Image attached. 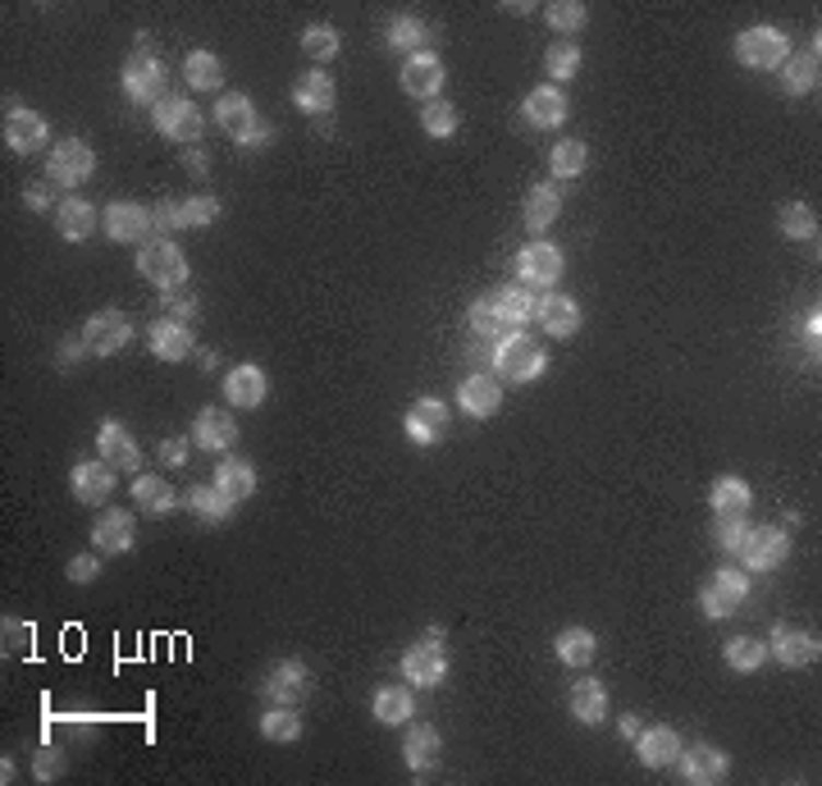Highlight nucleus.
<instances>
[{
  "label": "nucleus",
  "instance_id": "cd10ccee",
  "mask_svg": "<svg viewBox=\"0 0 822 786\" xmlns=\"http://www.w3.org/2000/svg\"><path fill=\"white\" fill-rule=\"evenodd\" d=\"M293 101H297V110H306V115H329L333 101H339V87H333V79L325 69H312V73H302V79H297Z\"/></svg>",
  "mask_w": 822,
  "mask_h": 786
},
{
  "label": "nucleus",
  "instance_id": "a18cd8bd",
  "mask_svg": "<svg viewBox=\"0 0 822 786\" xmlns=\"http://www.w3.org/2000/svg\"><path fill=\"white\" fill-rule=\"evenodd\" d=\"M723 658H727V668H736V672H759L767 664V645L754 641V636H736V641H727Z\"/></svg>",
  "mask_w": 822,
  "mask_h": 786
},
{
  "label": "nucleus",
  "instance_id": "ea45409f",
  "mask_svg": "<svg viewBox=\"0 0 822 786\" xmlns=\"http://www.w3.org/2000/svg\"><path fill=\"white\" fill-rule=\"evenodd\" d=\"M215 490H220L228 503L247 498V494L256 490V471H251V462H247V458H224V462L215 467Z\"/></svg>",
  "mask_w": 822,
  "mask_h": 786
},
{
  "label": "nucleus",
  "instance_id": "bb28decb",
  "mask_svg": "<svg viewBox=\"0 0 822 786\" xmlns=\"http://www.w3.org/2000/svg\"><path fill=\"white\" fill-rule=\"evenodd\" d=\"M767 654H777V664H786V668H809L818 658V636H809L800 626H777Z\"/></svg>",
  "mask_w": 822,
  "mask_h": 786
},
{
  "label": "nucleus",
  "instance_id": "603ef678",
  "mask_svg": "<svg viewBox=\"0 0 822 786\" xmlns=\"http://www.w3.org/2000/svg\"><path fill=\"white\" fill-rule=\"evenodd\" d=\"M339 28H325V23H316V28H306L302 33V50H306V56H312L316 64H325V60H333V56H339Z\"/></svg>",
  "mask_w": 822,
  "mask_h": 786
},
{
  "label": "nucleus",
  "instance_id": "20e7f679",
  "mask_svg": "<svg viewBox=\"0 0 822 786\" xmlns=\"http://www.w3.org/2000/svg\"><path fill=\"white\" fill-rule=\"evenodd\" d=\"M96 169V151L83 142V138H64L50 146V161H46V179L56 188H79L92 179Z\"/></svg>",
  "mask_w": 822,
  "mask_h": 786
},
{
  "label": "nucleus",
  "instance_id": "393cba45",
  "mask_svg": "<svg viewBox=\"0 0 822 786\" xmlns=\"http://www.w3.org/2000/svg\"><path fill=\"white\" fill-rule=\"evenodd\" d=\"M69 490L79 503H106L115 494V467L106 462H79L69 471Z\"/></svg>",
  "mask_w": 822,
  "mask_h": 786
},
{
  "label": "nucleus",
  "instance_id": "c03bdc74",
  "mask_svg": "<svg viewBox=\"0 0 822 786\" xmlns=\"http://www.w3.org/2000/svg\"><path fill=\"white\" fill-rule=\"evenodd\" d=\"M375 723H384V727H402V723H411V691H402V687H384V691H375Z\"/></svg>",
  "mask_w": 822,
  "mask_h": 786
},
{
  "label": "nucleus",
  "instance_id": "9b49d317",
  "mask_svg": "<svg viewBox=\"0 0 822 786\" xmlns=\"http://www.w3.org/2000/svg\"><path fill=\"white\" fill-rule=\"evenodd\" d=\"M398 83L407 96H421V101H434L444 92V60L434 56V50H416V56L402 60V73Z\"/></svg>",
  "mask_w": 822,
  "mask_h": 786
},
{
  "label": "nucleus",
  "instance_id": "473e14b6",
  "mask_svg": "<svg viewBox=\"0 0 822 786\" xmlns=\"http://www.w3.org/2000/svg\"><path fill=\"white\" fill-rule=\"evenodd\" d=\"M56 230H60L69 243L92 238V230H96V207H92V201H83V197H64L60 207H56Z\"/></svg>",
  "mask_w": 822,
  "mask_h": 786
},
{
  "label": "nucleus",
  "instance_id": "412c9836",
  "mask_svg": "<svg viewBox=\"0 0 822 786\" xmlns=\"http://www.w3.org/2000/svg\"><path fill=\"white\" fill-rule=\"evenodd\" d=\"M101 230H106L115 243H138L151 230V211L138 207V201H110V207L101 211Z\"/></svg>",
  "mask_w": 822,
  "mask_h": 786
},
{
  "label": "nucleus",
  "instance_id": "1a4fd4ad",
  "mask_svg": "<svg viewBox=\"0 0 822 786\" xmlns=\"http://www.w3.org/2000/svg\"><path fill=\"white\" fill-rule=\"evenodd\" d=\"M128 339H133V325H128L124 312H96L83 325V348L92 357H115L119 348H128Z\"/></svg>",
  "mask_w": 822,
  "mask_h": 786
},
{
  "label": "nucleus",
  "instance_id": "e2e57ef3",
  "mask_svg": "<svg viewBox=\"0 0 822 786\" xmlns=\"http://www.w3.org/2000/svg\"><path fill=\"white\" fill-rule=\"evenodd\" d=\"M616 731H622L626 741H635V737H639V731H645V727H639V718H631V714H626V718H622V727H616Z\"/></svg>",
  "mask_w": 822,
  "mask_h": 786
},
{
  "label": "nucleus",
  "instance_id": "4c0bfd02",
  "mask_svg": "<svg viewBox=\"0 0 822 786\" xmlns=\"http://www.w3.org/2000/svg\"><path fill=\"white\" fill-rule=\"evenodd\" d=\"M639 764H649V769H662V764H677V754H681V737L672 727H649V731H639Z\"/></svg>",
  "mask_w": 822,
  "mask_h": 786
},
{
  "label": "nucleus",
  "instance_id": "3c124183",
  "mask_svg": "<svg viewBox=\"0 0 822 786\" xmlns=\"http://www.w3.org/2000/svg\"><path fill=\"white\" fill-rule=\"evenodd\" d=\"M457 110H453V101H425V110H421V129L430 133V138H453L457 133Z\"/></svg>",
  "mask_w": 822,
  "mask_h": 786
},
{
  "label": "nucleus",
  "instance_id": "2eb2a0df",
  "mask_svg": "<svg viewBox=\"0 0 822 786\" xmlns=\"http://www.w3.org/2000/svg\"><path fill=\"white\" fill-rule=\"evenodd\" d=\"M677 764H681V777H685V782H695V786H713V782H723V777H727L731 759H727V750H723V746H708V741H700V746H690V750L681 746Z\"/></svg>",
  "mask_w": 822,
  "mask_h": 786
},
{
  "label": "nucleus",
  "instance_id": "0eeeda50",
  "mask_svg": "<svg viewBox=\"0 0 822 786\" xmlns=\"http://www.w3.org/2000/svg\"><path fill=\"white\" fill-rule=\"evenodd\" d=\"M220 220V197H188V201H161L151 211V224L156 230H201V224H215Z\"/></svg>",
  "mask_w": 822,
  "mask_h": 786
},
{
  "label": "nucleus",
  "instance_id": "a878e982",
  "mask_svg": "<svg viewBox=\"0 0 822 786\" xmlns=\"http://www.w3.org/2000/svg\"><path fill=\"white\" fill-rule=\"evenodd\" d=\"M457 402H461V412H471V417H494L503 408V385L494 375H467L461 379V389H457Z\"/></svg>",
  "mask_w": 822,
  "mask_h": 786
},
{
  "label": "nucleus",
  "instance_id": "4be33fe9",
  "mask_svg": "<svg viewBox=\"0 0 822 786\" xmlns=\"http://www.w3.org/2000/svg\"><path fill=\"white\" fill-rule=\"evenodd\" d=\"M224 394H228V408H261L266 394H270V375L261 366L243 362L224 375Z\"/></svg>",
  "mask_w": 822,
  "mask_h": 786
},
{
  "label": "nucleus",
  "instance_id": "c9c22d12",
  "mask_svg": "<svg viewBox=\"0 0 822 786\" xmlns=\"http://www.w3.org/2000/svg\"><path fill=\"white\" fill-rule=\"evenodd\" d=\"M439 750H444V741H439V731L434 727H411L407 731V741H402V759H407V769L411 773H425V769H434L439 764Z\"/></svg>",
  "mask_w": 822,
  "mask_h": 786
},
{
  "label": "nucleus",
  "instance_id": "680f3d73",
  "mask_svg": "<svg viewBox=\"0 0 822 786\" xmlns=\"http://www.w3.org/2000/svg\"><path fill=\"white\" fill-rule=\"evenodd\" d=\"M161 462L165 467H184L188 462V439H165L161 444Z\"/></svg>",
  "mask_w": 822,
  "mask_h": 786
},
{
  "label": "nucleus",
  "instance_id": "2f4dec72",
  "mask_svg": "<svg viewBox=\"0 0 822 786\" xmlns=\"http://www.w3.org/2000/svg\"><path fill=\"white\" fill-rule=\"evenodd\" d=\"M708 503H713L717 517H744V513H750V503H754V490L744 485L740 476H717Z\"/></svg>",
  "mask_w": 822,
  "mask_h": 786
},
{
  "label": "nucleus",
  "instance_id": "de8ad7c7",
  "mask_svg": "<svg viewBox=\"0 0 822 786\" xmlns=\"http://www.w3.org/2000/svg\"><path fill=\"white\" fill-rule=\"evenodd\" d=\"M425 37H430V28H425L416 14H402V19L389 23V46L402 50V56H416V50L425 46Z\"/></svg>",
  "mask_w": 822,
  "mask_h": 786
},
{
  "label": "nucleus",
  "instance_id": "39448f33",
  "mask_svg": "<svg viewBox=\"0 0 822 786\" xmlns=\"http://www.w3.org/2000/svg\"><path fill=\"white\" fill-rule=\"evenodd\" d=\"M124 92L138 106H156V96L165 92V64L161 56H151V42L138 37V56L124 64Z\"/></svg>",
  "mask_w": 822,
  "mask_h": 786
},
{
  "label": "nucleus",
  "instance_id": "a211bd4d",
  "mask_svg": "<svg viewBox=\"0 0 822 786\" xmlns=\"http://www.w3.org/2000/svg\"><path fill=\"white\" fill-rule=\"evenodd\" d=\"M530 316L539 320V329L553 339H572L576 329H580V307L572 297H562V293H544V297H535V307Z\"/></svg>",
  "mask_w": 822,
  "mask_h": 786
},
{
  "label": "nucleus",
  "instance_id": "58836bf2",
  "mask_svg": "<svg viewBox=\"0 0 822 786\" xmlns=\"http://www.w3.org/2000/svg\"><path fill=\"white\" fill-rule=\"evenodd\" d=\"M133 503H142V513H151V517H165V513L178 508V494L165 476H138L133 480Z\"/></svg>",
  "mask_w": 822,
  "mask_h": 786
},
{
  "label": "nucleus",
  "instance_id": "5701e85b",
  "mask_svg": "<svg viewBox=\"0 0 822 786\" xmlns=\"http://www.w3.org/2000/svg\"><path fill=\"white\" fill-rule=\"evenodd\" d=\"M238 439V421L228 417V408H201L197 421H192V444L197 448H211V453H224L234 448Z\"/></svg>",
  "mask_w": 822,
  "mask_h": 786
},
{
  "label": "nucleus",
  "instance_id": "423d86ee",
  "mask_svg": "<svg viewBox=\"0 0 822 786\" xmlns=\"http://www.w3.org/2000/svg\"><path fill=\"white\" fill-rule=\"evenodd\" d=\"M736 56H740V64H750V69H782L790 60V42H786V33L767 28V23H754V28L740 33Z\"/></svg>",
  "mask_w": 822,
  "mask_h": 786
},
{
  "label": "nucleus",
  "instance_id": "c756f323",
  "mask_svg": "<svg viewBox=\"0 0 822 786\" xmlns=\"http://www.w3.org/2000/svg\"><path fill=\"white\" fill-rule=\"evenodd\" d=\"M151 352L161 362H188L192 357V329L178 320H156L151 325Z\"/></svg>",
  "mask_w": 822,
  "mask_h": 786
},
{
  "label": "nucleus",
  "instance_id": "7c9ffc66",
  "mask_svg": "<svg viewBox=\"0 0 822 786\" xmlns=\"http://www.w3.org/2000/svg\"><path fill=\"white\" fill-rule=\"evenodd\" d=\"M215 124H220V129H224L228 138H238V142H243L261 119L251 115V101H247L243 92H224V96L215 101Z\"/></svg>",
  "mask_w": 822,
  "mask_h": 786
},
{
  "label": "nucleus",
  "instance_id": "8fccbe9b",
  "mask_svg": "<svg viewBox=\"0 0 822 786\" xmlns=\"http://www.w3.org/2000/svg\"><path fill=\"white\" fill-rule=\"evenodd\" d=\"M261 737H266V741H279V746H289V741L302 737V718L293 714V704H279L274 714L261 718Z\"/></svg>",
  "mask_w": 822,
  "mask_h": 786
},
{
  "label": "nucleus",
  "instance_id": "09e8293b",
  "mask_svg": "<svg viewBox=\"0 0 822 786\" xmlns=\"http://www.w3.org/2000/svg\"><path fill=\"white\" fill-rule=\"evenodd\" d=\"M549 165H553L557 179H576V174H585V165H589V146L576 142V138L557 142V146H553V156H549Z\"/></svg>",
  "mask_w": 822,
  "mask_h": 786
},
{
  "label": "nucleus",
  "instance_id": "aec40b11",
  "mask_svg": "<svg viewBox=\"0 0 822 786\" xmlns=\"http://www.w3.org/2000/svg\"><path fill=\"white\" fill-rule=\"evenodd\" d=\"M557 274H562V251L553 243L521 247V257H517V279H521V284L544 289V284H557Z\"/></svg>",
  "mask_w": 822,
  "mask_h": 786
},
{
  "label": "nucleus",
  "instance_id": "7ed1b4c3",
  "mask_svg": "<svg viewBox=\"0 0 822 786\" xmlns=\"http://www.w3.org/2000/svg\"><path fill=\"white\" fill-rule=\"evenodd\" d=\"M544 343L539 339H530L526 329L521 335H507V339H498V352H494V366H498V375L503 379H517V385H530V379H539L544 375Z\"/></svg>",
  "mask_w": 822,
  "mask_h": 786
},
{
  "label": "nucleus",
  "instance_id": "9d476101",
  "mask_svg": "<svg viewBox=\"0 0 822 786\" xmlns=\"http://www.w3.org/2000/svg\"><path fill=\"white\" fill-rule=\"evenodd\" d=\"M402 430H407L411 444L430 448V444H439L448 435L453 421H448V408H444L439 398H416V402H411V412L402 417Z\"/></svg>",
  "mask_w": 822,
  "mask_h": 786
},
{
  "label": "nucleus",
  "instance_id": "dca6fc26",
  "mask_svg": "<svg viewBox=\"0 0 822 786\" xmlns=\"http://www.w3.org/2000/svg\"><path fill=\"white\" fill-rule=\"evenodd\" d=\"M50 138L46 129V119L28 106H10L5 110V146L14 151V156H33V151H42Z\"/></svg>",
  "mask_w": 822,
  "mask_h": 786
},
{
  "label": "nucleus",
  "instance_id": "864d4df0",
  "mask_svg": "<svg viewBox=\"0 0 822 786\" xmlns=\"http://www.w3.org/2000/svg\"><path fill=\"white\" fill-rule=\"evenodd\" d=\"M544 69L553 73V79H576V69H580V46L576 42H553L549 46V56H544Z\"/></svg>",
  "mask_w": 822,
  "mask_h": 786
},
{
  "label": "nucleus",
  "instance_id": "49530a36",
  "mask_svg": "<svg viewBox=\"0 0 822 786\" xmlns=\"http://www.w3.org/2000/svg\"><path fill=\"white\" fill-rule=\"evenodd\" d=\"M782 234L795 243H813L818 238V215L805 207V201H786L782 207Z\"/></svg>",
  "mask_w": 822,
  "mask_h": 786
},
{
  "label": "nucleus",
  "instance_id": "72a5a7b5",
  "mask_svg": "<svg viewBox=\"0 0 822 786\" xmlns=\"http://www.w3.org/2000/svg\"><path fill=\"white\" fill-rule=\"evenodd\" d=\"M526 230L530 234H544L549 224L557 220V211H562V192H557V184H535L530 192H526Z\"/></svg>",
  "mask_w": 822,
  "mask_h": 786
},
{
  "label": "nucleus",
  "instance_id": "bf43d9fd",
  "mask_svg": "<svg viewBox=\"0 0 822 786\" xmlns=\"http://www.w3.org/2000/svg\"><path fill=\"white\" fill-rule=\"evenodd\" d=\"M101 576V563L92 553H79V558H69V580L73 586H87V580H96Z\"/></svg>",
  "mask_w": 822,
  "mask_h": 786
},
{
  "label": "nucleus",
  "instance_id": "5fc2aeb1",
  "mask_svg": "<svg viewBox=\"0 0 822 786\" xmlns=\"http://www.w3.org/2000/svg\"><path fill=\"white\" fill-rule=\"evenodd\" d=\"M549 23L557 33H580L585 28V5L580 0H553L549 5Z\"/></svg>",
  "mask_w": 822,
  "mask_h": 786
},
{
  "label": "nucleus",
  "instance_id": "79ce46f5",
  "mask_svg": "<svg viewBox=\"0 0 822 786\" xmlns=\"http://www.w3.org/2000/svg\"><path fill=\"white\" fill-rule=\"evenodd\" d=\"M184 79L192 83V92H220L224 69H220V60L211 56V50H188V60H184Z\"/></svg>",
  "mask_w": 822,
  "mask_h": 786
},
{
  "label": "nucleus",
  "instance_id": "f704fd0d",
  "mask_svg": "<svg viewBox=\"0 0 822 786\" xmlns=\"http://www.w3.org/2000/svg\"><path fill=\"white\" fill-rule=\"evenodd\" d=\"M572 714L576 723H589V727H599L608 723V687H599V681H572Z\"/></svg>",
  "mask_w": 822,
  "mask_h": 786
},
{
  "label": "nucleus",
  "instance_id": "6e6d98bb",
  "mask_svg": "<svg viewBox=\"0 0 822 786\" xmlns=\"http://www.w3.org/2000/svg\"><path fill=\"white\" fill-rule=\"evenodd\" d=\"M744 536H750V521H744V517H717V526H713L717 549H727V553H740Z\"/></svg>",
  "mask_w": 822,
  "mask_h": 786
},
{
  "label": "nucleus",
  "instance_id": "ddd939ff",
  "mask_svg": "<svg viewBox=\"0 0 822 786\" xmlns=\"http://www.w3.org/2000/svg\"><path fill=\"white\" fill-rule=\"evenodd\" d=\"M156 129L169 142H197L201 138V110L188 96H161L156 101Z\"/></svg>",
  "mask_w": 822,
  "mask_h": 786
},
{
  "label": "nucleus",
  "instance_id": "052dcab7",
  "mask_svg": "<svg viewBox=\"0 0 822 786\" xmlns=\"http://www.w3.org/2000/svg\"><path fill=\"white\" fill-rule=\"evenodd\" d=\"M23 201H28V207L33 211H50V207H60V201H56V184H28V188H23Z\"/></svg>",
  "mask_w": 822,
  "mask_h": 786
},
{
  "label": "nucleus",
  "instance_id": "6e6552de",
  "mask_svg": "<svg viewBox=\"0 0 822 786\" xmlns=\"http://www.w3.org/2000/svg\"><path fill=\"white\" fill-rule=\"evenodd\" d=\"M740 558H744V567H754V572H777L790 558V536L777 526H750V536L740 544Z\"/></svg>",
  "mask_w": 822,
  "mask_h": 786
},
{
  "label": "nucleus",
  "instance_id": "f03ea898",
  "mask_svg": "<svg viewBox=\"0 0 822 786\" xmlns=\"http://www.w3.org/2000/svg\"><path fill=\"white\" fill-rule=\"evenodd\" d=\"M138 274L146 279V284H156L161 293L184 289L188 284V257L169 238H151L146 247H138Z\"/></svg>",
  "mask_w": 822,
  "mask_h": 786
},
{
  "label": "nucleus",
  "instance_id": "a19ab883",
  "mask_svg": "<svg viewBox=\"0 0 822 786\" xmlns=\"http://www.w3.org/2000/svg\"><path fill=\"white\" fill-rule=\"evenodd\" d=\"M782 73H786V87H790L795 96L818 92V83H822V69H818V42L805 50V56H790V60L782 64Z\"/></svg>",
  "mask_w": 822,
  "mask_h": 786
},
{
  "label": "nucleus",
  "instance_id": "f8f14e48",
  "mask_svg": "<svg viewBox=\"0 0 822 786\" xmlns=\"http://www.w3.org/2000/svg\"><path fill=\"white\" fill-rule=\"evenodd\" d=\"M744 595H750V576H740L736 567H723V572H717L708 586H704L700 608H704L708 618H731L736 608L744 603Z\"/></svg>",
  "mask_w": 822,
  "mask_h": 786
},
{
  "label": "nucleus",
  "instance_id": "37998d69",
  "mask_svg": "<svg viewBox=\"0 0 822 786\" xmlns=\"http://www.w3.org/2000/svg\"><path fill=\"white\" fill-rule=\"evenodd\" d=\"M184 508L197 513L201 521H211V526H215V521H224L228 513H234V503H228L215 485H192V490L184 494Z\"/></svg>",
  "mask_w": 822,
  "mask_h": 786
},
{
  "label": "nucleus",
  "instance_id": "6ab92c4d",
  "mask_svg": "<svg viewBox=\"0 0 822 786\" xmlns=\"http://www.w3.org/2000/svg\"><path fill=\"white\" fill-rule=\"evenodd\" d=\"M96 453L106 467H119V471H138L142 467V448L133 444V435L119 425V421H101L96 430Z\"/></svg>",
  "mask_w": 822,
  "mask_h": 786
},
{
  "label": "nucleus",
  "instance_id": "4d7b16f0",
  "mask_svg": "<svg viewBox=\"0 0 822 786\" xmlns=\"http://www.w3.org/2000/svg\"><path fill=\"white\" fill-rule=\"evenodd\" d=\"M192 316H197V297L184 293V289H169V293H165V320L184 325V320H192Z\"/></svg>",
  "mask_w": 822,
  "mask_h": 786
},
{
  "label": "nucleus",
  "instance_id": "13d9d810",
  "mask_svg": "<svg viewBox=\"0 0 822 786\" xmlns=\"http://www.w3.org/2000/svg\"><path fill=\"white\" fill-rule=\"evenodd\" d=\"M33 773H37V782H50V777H60V773H64V750H60V746H46V750L37 754Z\"/></svg>",
  "mask_w": 822,
  "mask_h": 786
},
{
  "label": "nucleus",
  "instance_id": "4468645a",
  "mask_svg": "<svg viewBox=\"0 0 822 786\" xmlns=\"http://www.w3.org/2000/svg\"><path fill=\"white\" fill-rule=\"evenodd\" d=\"M261 691L270 704H302L306 691H312V668L297 664V658H284V664H274L261 681Z\"/></svg>",
  "mask_w": 822,
  "mask_h": 786
},
{
  "label": "nucleus",
  "instance_id": "c85d7f7f",
  "mask_svg": "<svg viewBox=\"0 0 822 786\" xmlns=\"http://www.w3.org/2000/svg\"><path fill=\"white\" fill-rule=\"evenodd\" d=\"M526 119L535 124V129H557V124H567V96H562L557 87H535L526 101H521Z\"/></svg>",
  "mask_w": 822,
  "mask_h": 786
},
{
  "label": "nucleus",
  "instance_id": "f3484780",
  "mask_svg": "<svg viewBox=\"0 0 822 786\" xmlns=\"http://www.w3.org/2000/svg\"><path fill=\"white\" fill-rule=\"evenodd\" d=\"M402 677L411 681V687H439V681L448 677V654H444V645H434V641L411 645V649L402 654Z\"/></svg>",
  "mask_w": 822,
  "mask_h": 786
},
{
  "label": "nucleus",
  "instance_id": "0e129e2a",
  "mask_svg": "<svg viewBox=\"0 0 822 786\" xmlns=\"http://www.w3.org/2000/svg\"><path fill=\"white\" fill-rule=\"evenodd\" d=\"M818 329H822V316H818V312H813V316H809V320H805V339H809V343H813V348H818Z\"/></svg>",
  "mask_w": 822,
  "mask_h": 786
},
{
  "label": "nucleus",
  "instance_id": "f257e3e1",
  "mask_svg": "<svg viewBox=\"0 0 822 786\" xmlns=\"http://www.w3.org/2000/svg\"><path fill=\"white\" fill-rule=\"evenodd\" d=\"M530 293L526 289H498L494 297H480L471 302V329L484 339H507V335H521V325L530 320Z\"/></svg>",
  "mask_w": 822,
  "mask_h": 786
},
{
  "label": "nucleus",
  "instance_id": "e433bc0d",
  "mask_svg": "<svg viewBox=\"0 0 822 786\" xmlns=\"http://www.w3.org/2000/svg\"><path fill=\"white\" fill-rule=\"evenodd\" d=\"M557 658L567 668H589L595 664V654H599V636L589 626H567V631H557Z\"/></svg>",
  "mask_w": 822,
  "mask_h": 786
},
{
  "label": "nucleus",
  "instance_id": "b1692460",
  "mask_svg": "<svg viewBox=\"0 0 822 786\" xmlns=\"http://www.w3.org/2000/svg\"><path fill=\"white\" fill-rule=\"evenodd\" d=\"M133 540H138V521H133V513H124V508L101 513L96 526H92V544L101 553H128Z\"/></svg>",
  "mask_w": 822,
  "mask_h": 786
}]
</instances>
